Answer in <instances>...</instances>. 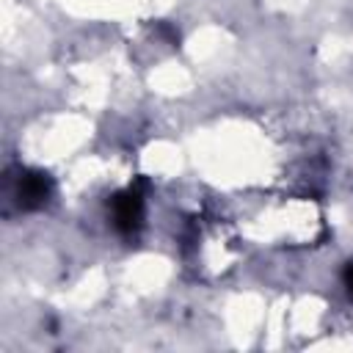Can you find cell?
<instances>
[{
    "label": "cell",
    "instance_id": "cell-2",
    "mask_svg": "<svg viewBox=\"0 0 353 353\" xmlns=\"http://www.w3.org/2000/svg\"><path fill=\"white\" fill-rule=\"evenodd\" d=\"M11 201L17 204V210L22 212H33L41 210L50 199H52V179L44 171H33V168H22L14 179H11Z\"/></svg>",
    "mask_w": 353,
    "mask_h": 353
},
{
    "label": "cell",
    "instance_id": "cell-1",
    "mask_svg": "<svg viewBox=\"0 0 353 353\" xmlns=\"http://www.w3.org/2000/svg\"><path fill=\"white\" fill-rule=\"evenodd\" d=\"M143 212H146V190L143 182H132L124 190H119L110 199V223L119 234L130 237L143 226Z\"/></svg>",
    "mask_w": 353,
    "mask_h": 353
},
{
    "label": "cell",
    "instance_id": "cell-3",
    "mask_svg": "<svg viewBox=\"0 0 353 353\" xmlns=\"http://www.w3.org/2000/svg\"><path fill=\"white\" fill-rule=\"evenodd\" d=\"M342 281H345V287H347V292L353 295V262H347V265H345V273H342Z\"/></svg>",
    "mask_w": 353,
    "mask_h": 353
}]
</instances>
